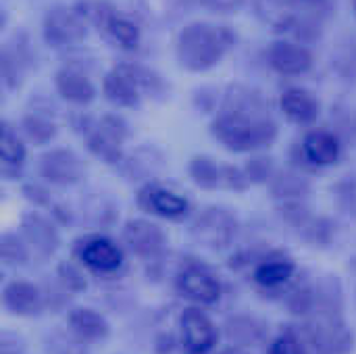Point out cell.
<instances>
[{
  "mask_svg": "<svg viewBox=\"0 0 356 354\" xmlns=\"http://www.w3.org/2000/svg\"><path fill=\"white\" fill-rule=\"evenodd\" d=\"M211 136L234 154H257L273 146L280 127L259 90L232 86L211 121Z\"/></svg>",
  "mask_w": 356,
  "mask_h": 354,
  "instance_id": "obj_1",
  "label": "cell"
},
{
  "mask_svg": "<svg viewBox=\"0 0 356 354\" xmlns=\"http://www.w3.org/2000/svg\"><path fill=\"white\" fill-rule=\"evenodd\" d=\"M236 31L221 23L194 21L181 27L175 40V54L186 71L202 73L217 67L236 46Z\"/></svg>",
  "mask_w": 356,
  "mask_h": 354,
  "instance_id": "obj_2",
  "label": "cell"
},
{
  "mask_svg": "<svg viewBox=\"0 0 356 354\" xmlns=\"http://www.w3.org/2000/svg\"><path fill=\"white\" fill-rule=\"evenodd\" d=\"M229 267L244 273L261 294L284 296L296 277V263L284 250H240L229 259Z\"/></svg>",
  "mask_w": 356,
  "mask_h": 354,
  "instance_id": "obj_3",
  "label": "cell"
},
{
  "mask_svg": "<svg viewBox=\"0 0 356 354\" xmlns=\"http://www.w3.org/2000/svg\"><path fill=\"white\" fill-rule=\"evenodd\" d=\"M75 131L81 136L88 152L108 167H121L125 161L123 144L129 138V125L121 115L88 117L79 115L73 119Z\"/></svg>",
  "mask_w": 356,
  "mask_h": 354,
  "instance_id": "obj_4",
  "label": "cell"
},
{
  "mask_svg": "<svg viewBox=\"0 0 356 354\" xmlns=\"http://www.w3.org/2000/svg\"><path fill=\"white\" fill-rule=\"evenodd\" d=\"M102 92L106 100L113 102L115 106L134 108L146 96L163 92V81L148 67L134 65V63H119L104 75Z\"/></svg>",
  "mask_w": 356,
  "mask_h": 354,
  "instance_id": "obj_5",
  "label": "cell"
},
{
  "mask_svg": "<svg viewBox=\"0 0 356 354\" xmlns=\"http://www.w3.org/2000/svg\"><path fill=\"white\" fill-rule=\"evenodd\" d=\"M298 332L309 348V354H350L355 348V334L348 330L344 315H309L302 319Z\"/></svg>",
  "mask_w": 356,
  "mask_h": 354,
  "instance_id": "obj_6",
  "label": "cell"
},
{
  "mask_svg": "<svg viewBox=\"0 0 356 354\" xmlns=\"http://www.w3.org/2000/svg\"><path fill=\"white\" fill-rule=\"evenodd\" d=\"M238 232H240L238 215L232 209L217 207V204H209L200 209L190 223L192 240L198 246L213 252H221L234 246Z\"/></svg>",
  "mask_w": 356,
  "mask_h": 354,
  "instance_id": "obj_7",
  "label": "cell"
},
{
  "mask_svg": "<svg viewBox=\"0 0 356 354\" xmlns=\"http://www.w3.org/2000/svg\"><path fill=\"white\" fill-rule=\"evenodd\" d=\"M73 259L98 277H115L125 265V248L106 234H86L73 244Z\"/></svg>",
  "mask_w": 356,
  "mask_h": 354,
  "instance_id": "obj_8",
  "label": "cell"
},
{
  "mask_svg": "<svg viewBox=\"0 0 356 354\" xmlns=\"http://www.w3.org/2000/svg\"><path fill=\"white\" fill-rule=\"evenodd\" d=\"M81 17L90 23H94L108 40H113L119 48L123 50H136L140 46V27L138 23L121 13L119 8H115L108 2H100V0H88V2H79L75 6Z\"/></svg>",
  "mask_w": 356,
  "mask_h": 354,
  "instance_id": "obj_9",
  "label": "cell"
},
{
  "mask_svg": "<svg viewBox=\"0 0 356 354\" xmlns=\"http://www.w3.org/2000/svg\"><path fill=\"white\" fill-rule=\"evenodd\" d=\"M123 248L148 267H159L169 250V238L165 230L144 217L127 219L121 230Z\"/></svg>",
  "mask_w": 356,
  "mask_h": 354,
  "instance_id": "obj_10",
  "label": "cell"
},
{
  "mask_svg": "<svg viewBox=\"0 0 356 354\" xmlns=\"http://www.w3.org/2000/svg\"><path fill=\"white\" fill-rule=\"evenodd\" d=\"M188 177L200 190L209 192H244L250 188L244 169L223 163L211 154H196L188 163Z\"/></svg>",
  "mask_w": 356,
  "mask_h": 354,
  "instance_id": "obj_11",
  "label": "cell"
},
{
  "mask_svg": "<svg viewBox=\"0 0 356 354\" xmlns=\"http://www.w3.org/2000/svg\"><path fill=\"white\" fill-rule=\"evenodd\" d=\"M175 292L192 303V307H213L223 296V284L219 275L200 261H186L175 273L173 280Z\"/></svg>",
  "mask_w": 356,
  "mask_h": 354,
  "instance_id": "obj_12",
  "label": "cell"
},
{
  "mask_svg": "<svg viewBox=\"0 0 356 354\" xmlns=\"http://www.w3.org/2000/svg\"><path fill=\"white\" fill-rule=\"evenodd\" d=\"M221 332L202 307H186L177 319V340L181 354H213Z\"/></svg>",
  "mask_w": 356,
  "mask_h": 354,
  "instance_id": "obj_13",
  "label": "cell"
},
{
  "mask_svg": "<svg viewBox=\"0 0 356 354\" xmlns=\"http://www.w3.org/2000/svg\"><path fill=\"white\" fill-rule=\"evenodd\" d=\"M35 173L46 186L75 188L86 177V163L71 148H50L38 156Z\"/></svg>",
  "mask_w": 356,
  "mask_h": 354,
  "instance_id": "obj_14",
  "label": "cell"
},
{
  "mask_svg": "<svg viewBox=\"0 0 356 354\" xmlns=\"http://www.w3.org/2000/svg\"><path fill=\"white\" fill-rule=\"evenodd\" d=\"M136 204L142 213L165 221H184L192 215V202L161 182L142 184L136 194Z\"/></svg>",
  "mask_w": 356,
  "mask_h": 354,
  "instance_id": "obj_15",
  "label": "cell"
},
{
  "mask_svg": "<svg viewBox=\"0 0 356 354\" xmlns=\"http://www.w3.org/2000/svg\"><path fill=\"white\" fill-rule=\"evenodd\" d=\"M17 232L27 242L33 259H40V261L52 259L58 252L60 244H63V238H60V232H58V223L50 215H44L40 211L25 213L21 217V221H19Z\"/></svg>",
  "mask_w": 356,
  "mask_h": 354,
  "instance_id": "obj_16",
  "label": "cell"
},
{
  "mask_svg": "<svg viewBox=\"0 0 356 354\" xmlns=\"http://www.w3.org/2000/svg\"><path fill=\"white\" fill-rule=\"evenodd\" d=\"M88 21L81 17L77 8L69 6H52L44 15L42 33L48 46L52 48H67L79 44L86 38Z\"/></svg>",
  "mask_w": 356,
  "mask_h": 354,
  "instance_id": "obj_17",
  "label": "cell"
},
{
  "mask_svg": "<svg viewBox=\"0 0 356 354\" xmlns=\"http://www.w3.org/2000/svg\"><path fill=\"white\" fill-rule=\"evenodd\" d=\"M2 309L19 319H33L46 313L44 288L27 280H10L2 288Z\"/></svg>",
  "mask_w": 356,
  "mask_h": 354,
  "instance_id": "obj_18",
  "label": "cell"
},
{
  "mask_svg": "<svg viewBox=\"0 0 356 354\" xmlns=\"http://www.w3.org/2000/svg\"><path fill=\"white\" fill-rule=\"evenodd\" d=\"M342 154L340 138L330 129H311L296 144V159L309 167H330Z\"/></svg>",
  "mask_w": 356,
  "mask_h": 354,
  "instance_id": "obj_19",
  "label": "cell"
},
{
  "mask_svg": "<svg viewBox=\"0 0 356 354\" xmlns=\"http://www.w3.org/2000/svg\"><path fill=\"white\" fill-rule=\"evenodd\" d=\"M267 63L269 67L286 77L305 75L313 67V54L305 44L294 40H277L267 48Z\"/></svg>",
  "mask_w": 356,
  "mask_h": 354,
  "instance_id": "obj_20",
  "label": "cell"
},
{
  "mask_svg": "<svg viewBox=\"0 0 356 354\" xmlns=\"http://www.w3.org/2000/svg\"><path fill=\"white\" fill-rule=\"evenodd\" d=\"M223 336L229 342V346L250 351L259 344H263L269 336V325L257 315L248 313H236L229 315L223 323Z\"/></svg>",
  "mask_w": 356,
  "mask_h": 354,
  "instance_id": "obj_21",
  "label": "cell"
},
{
  "mask_svg": "<svg viewBox=\"0 0 356 354\" xmlns=\"http://www.w3.org/2000/svg\"><path fill=\"white\" fill-rule=\"evenodd\" d=\"M27 165V146L19 127L2 123L0 129V173L6 182H17L23 177Z\"/></svg>",
  "mask_w": 356,
  "mask_h": 354,
  "instance_id": "obj_22",
  "label": "cell"
},
{
  "mask_svg": "<svg viewBox=\"0 0 356 354\" xmlns=\"http://www.w3.org/2000/svg\"><path fill=\"white\" fill-rule=\"evenodd\" d=\"M67 328L81 344H100L111 336L108 319L92 307H75L67 313Z\"/></svg>",
  "mask_w": 356,
  "mask_h": 354,
  "instance_id": "obj_23",
  "label": "cell"
},
{
  "mask_svg": "<svg viewBox=\"0 0 356 354\" xmlns=\"http://www.w3.org/2000/svg\"><path fill=\"white\" fill-rule=\"evenodd\" d=\"M54 88L63 100L75 106H88L90 102L96 100V86L88 77L86 71L69 65L56 71L54 75Z\"/></svg>",
  "mask_w": 356,
  "mask_h": 354,
  "instance_id": "obj_24",
  "label": "cell"
},
{
  "mask_svg": "<svg viewBox=\"0 0 356 354\" xmlns=\"http://www.w3.org/2000/svg\"><path fill=\"white\" fill-rule=\"evenodd\" d=\"M280 108L296 125H311L321 113L319 100L302 88H288L280 96Z\"/></svg>",
  "mask_w": 356,
  "mask_h": 354,
  "instance_id": "obj_25",
  "label": "cell"
},
{
  "mask_svg": "<svg viewBox=\"0 0 356 354\" xmlns=\"http://www.w3.org/2000/svg\"><path fill=\"white\" fill-rule=\"evenodd\" d=\"M0 65H2V81H4V88L6 90L17 88L23 81L27 69L31 67V52H29L27 42H21L19 38L6 42L4 48H2V61H0Z\"/></svg>",
  "mask_w": 356,
  "mask_h": 354,
  "instance_id": "obj_26",
  "label": "cell"
},
{
  "mask_svg": "<svg viewBox=\"0 0 356 354\" xmlns=\"http://www.w3.org/2000/svg\"><path fill=\"white\" fill-rule=\"evenodd\" d=\"M21 194L23 198L33 207V209H40V211H48V215L56 221V223H63V225H71L73 223V213L54 198L50 186H46L44 182H25L21 186Z\"/></svg>",
  "mask_w": 356,
  "mask_h": 354,
  "instance_id": "obj_27",
  "label": "cell"
},
{
  "mask_svg": "<svg viewBox=\"0 0 356 354\" xmlns=\"http://www.w3.org/2000/svg\"><path fill=\"white\" fill-rule=\"evenodd\" d=\"M269 192H271V198L277 204L305 202L309 192H311V184L296 169H280L275 173V177L271 179V184H269Z\"/></svg>",
  "mask_w": 356,
  "mask_h": 354,
  "instance_id": "obj_28",
  "label": "cell"
},
{
  "mask_svg": "<svg viewBox=\"0 0 356 354\" xmlns=\"http://www.w3.org/2000/svg\"><path fill=\"white\" fill-rule=\"evenodd\" d=\"M19 131L33 146H48L58 136V125L40 111H29L19 121Z\"/></svg>",
  "mask_w": 356,
  "mask_h": 354,
  "instance_id": "obj_29",
  "label": "cell"
},
{
  "mask_svg": "<svg viewBox=\"0 0 356 354\" xmlns=\"http://www.w3.org/2000/svg\"><path fill=\"white\" fill-rule=\"evenodd\" d=\"M294 232L313 248H325L334 240V223L325 217H313L311 213L294 227Z\"/></svg>",
  "mask_w": 356,
  "mask_h": 354,
  "instance_id": "obj_30",
  "label": "cell"
},
{
  "mask_svg": "<svg viewBox=\"0 0 356 354\" xmlns=\"http://www.w3.org/2000/svg\"><path fill=\"white\" fill-rule=\"evenodd\" d=\"M0 259L4 267L21 269L31 263L33 255L19 232H4L0 238Z\"/></svg>",
  "mask_w": 356,
  "mask_h": 354,
  "instance_id": "obj_31",
  "label": "cell"
},
{
  "mask_svg": "<svg viewBox=\"0 0 356 354\" xmlns=\"http://www.w3.org/2000/svg\"><path fill=\"white\" fill-rule=\"evenodd\" d=\"M242 169H244V175H246L250 186H269L271 179L275 177V173L280 171L275 159L267 156L263 152L250 154Z\"/></svg>",
  "mask_w": 356,
  "mask_h": 354,
  "instance_id": "obj_32",
  "label": "cell"
},
{
  "mask_svg": "<svg viewBox=\"0 0 356 354\" xmlns=\"http://www.w3.org/2000/svg\"><path fill=\"white\" fill-rule=\"evenodd\" d=\"M54 280L71 294H83L88 290V275L86 269L77 261H60L54 269Z\"/></svg>",
  "mask_w": 356,
  "mask_h": 354,
  "instance_id": "obj_33",
  "label": "cell"
},
{
  "mask_svg": "<svg viewBox=\"0 0 356 354\" xmlns=\"http://www.w3.org/2000/svg\"><path fill=\"white\" fill-rule=\"evenodd\" d=\"M267 354H309V348L298 330L286 328L269 340Z\"/></svg>",
  "mask_w": 356,
  "mask_h": 354,
  "instance_id": "obj_34",
  "label": "cell"
},
{
  "mask_svg": "<svg viewBox=\"0 0 356 354\" xmlns=\"http://www.w3.org/2000/svg\"><path fill=\"white\" fill-rule=\"evenodd\" d=\"M44 298H46V313H58L67 309L71 294L54 280L52 284H44Z\"/></svg>",
  "mask_w": 356,
  "mask_h": 354,
  "instance_id": "obj_35",
  "label": "cell"
},
{
  "mask_svg": "<svg viewBox=\"0 0 356 354\" xmlns=\"http://www.w3.org/2000/svg\"><path fill=\"white\" fill-rule=\"evenodd\" d=\"M338 202L344 213L356 217V182H344L338 190Z\"/></svg>",
  "mask_w": 356,
  "mask_h": 354,
  "instance_id": "obj_36",
  "label": "cell"
},
{
  "mask_svg": "<svg viewBox=\"0 0 356 354\" xmlns=\"http://www.w3.org/2000/svg\"><path fill=\"white\" fill-rule=\"evenodd\" d=\"M336 67H338V71L346 77V79H350V77H355L356 75V48H346L338 58H336Z\"/></svg>",
  "mask_w": 356,
  "mask_h": 354,
  "instance_id": "obj_37",
  "label": "cell"
},
{
  "mask_svg": "<svg viewBox=\"0 0 356 354\" xmlns=\"http://www.w3.org/2000/svg\"><path fill=\"white\" fill-rule=\"evenodd\" d=\"M196 2L211 8L213 13H234L244 4V0H196Z\"/></svg>",
  "mask_w": 356,
  "mask_h": 354,
  "instance_id": "obj_38",
  "label": "cell"
},
{
  "mask_svg": "<svg viewBox=\"0 0 356 354\" xmlns=\"http://www.w3.org/2000/svg\"><path fill=\"white\" fill-rule=\"evenodd\" d=\"M284 2L290 4V6H294V8H298V10H305L309 15L321 10L327 4V0H284Z\"/></svg>",
  "mask_w": 356,
  "mask_h": 354,
  "instance_id": "obj_39",
  "label": "cell"
},
{
  "mask_svg": "<svg viewBox=\"0 0 356 354\" xmlns=\"http://www.w3.org/2000/svg\"><path fill=\"white\" fill-rule=\"evenodd\" d=\"M219 354H250V353H248V351H244V348H236V346H229V348L221 351Z\"/></svg>",
  "mask_w": 356,
  "mask_h": 354,
  "instance_id": "obj_40",
  "label": "cell"
},
{
  "mask_svg": "<svg viewBox=\"0 0 356 354\" xmlns=\"http://www.w3.org/2000/svg\"><path fill=\"white\" fill-rule=\"evenodd\" d=\"M353 8H355V15H356V0H353Z\"/></svg>",
  "mask_w": 356,
  "mask_h": 354,
  "instance_id": "obj_41",
  "label": "cell"
},
{
  "mask_svg": "<svg viewBox=\"0 0 356 354\" xmlns=\"http://www.w3.org/2000/svg\"><path fill=\"white\" fill-rule=\"evenodd\" d=\"M355 269H356V265H355Z\"/></svg>",
  "mask_w": 356,
  "mask_h": 354,
  "instance_id": "obj_42",
  "label": "cell"
}]
</instances>
